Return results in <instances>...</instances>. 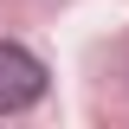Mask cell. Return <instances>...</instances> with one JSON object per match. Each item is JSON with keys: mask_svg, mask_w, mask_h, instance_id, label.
I'll return each mask as SVG.
<instances>
[{"mask_svg": "<svg viewBox=\"0 0 129 129\" xmlns=\"http://www.w3.org/2000/svg\"><path fill=\"white\" fill-rule=\"evenodd\" d=\"M45 97V64L32 58L26 45L0 39V116H19Z\"/></svg>", "mask_w": 129, "mask_h": 129, "instance_id": "obj_1", "label": "cell"}]
</instances>
